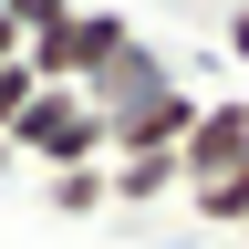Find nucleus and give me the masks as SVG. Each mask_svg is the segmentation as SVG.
<instances>
[{"mask_svg":"<svg viewBox=\"0 0 249 249\" xmlns=\"http://www.w3.org/2000/svg\"><path fill=\"white\" fill-rule=\"evenodd\" d=\"M0 11H11V0H0Z\"/></svg>","mask_w":249,"mask_h":249,"instance_id":"12","label":"nucleus"},{"mask_svg":"<svg viewBox=\"0 0 249 249\" xmlns=\"http://www.w3.org/2000/svg\"><path fill=\"white\" fill-rule=\"evenodd\" d=\"M218 42H229V62H249V0H229V21H218Z\"/></svg>","mask_w":249,"mask_h":249,"instance_id":"10","label":"nucleus"},{"mask_svg":"<svg viewBox=\"0 0 249 249\" xmlns=\"http://www.w3.org/2000/svg\"><path fill=\"white\" fill-rule=\"evenodd\" d=\"M11 62H21V31H11V11H0V73H11Z\"/></svg>","mask_w":249,"mask_h":249,"instance_id":"11","label":"nucleus"},{"mask_svg":"<svg viewBox=\"0 0 249 249\" xmlns=\"http://www.w3.org/2000/svg\"><path fill=\"white\" fill-rule=\"evenodd\" d=\"M166 187H177V156H114L104 166V197L114 208H156Z\"/></svg>","mask_w":249,"mask_h":249,"instance_id":"6","label":"nucleus"},{"mask_svg":"<svg viewBox=\"0 0 249 249\" xmlns=\"http://www.w3.org/2000/svg\"><path fill=\"white\" fill-rule=\"evenodd\" d=\"M187 208H197V229H249V166L208 177V187H187Z\"/></svg>","mask_w":249,"mask_h":249,"instance_id":"7","label":"nucleus"},{"mask_svg":"<svg viewBox=\"0 0 249 249\" xmlns=\"http://www.w3.org/2000/svg\"><path fill=\"white\" fill-rule=\"evenodd\" d=\"M73 11H83V0H11V31H21V52H31V42H52V31L73 21Z\"/></svg>","mask_w":249,"mask_h":249,"instance_id":"9","label":"nucleus"},{"mask_svg":"<svg viewBox=\"0 0 249 249\" xmlns=\"http://www.w3.org/2000/svg\"><path fill=\"white\" fill-rule=\"evenodd\" d=\"M0 145H11V156H31L42 177H62V166H104V114H93L73 83H42Z\"/></svg>","mask_w":249,"mask_h":249,"instance_id":"1","label":"nucleus"},{"mask_svg":"<svg viewBox=\"0 0 249 249\" xmlns=\"http://www.w3.org/2000/svg\"><path fill=\"white\" fill-rule=\"evenodd\" d=\"M239 239H249V229H239Z\"/></svg>","mask_w":249,"mask_h":249,"instance_id":"13","label":"nucleus"},{"mask_svg":"<svg viewBox=\"0 0 249 249\" xmlns=\"http://www.w3.org/2000/svg\"><path fill=\"white\" fill-rule=\"evenodd\" d=\"M156 83H177V52H156L145 31H135V42H124V62H114V73H93V83H73V93H83L93 114H124V104H145Z\"/></svg>","mask_w":249,"mask_h":249,"instance_id":"4","label":"nucleus"},{"mask_svg":"<svg viewBox=\"0 0 249 249\" xmlns=\"http://www.w3.org/2000/svg\"><path fill=\"white\" fill-rule=\"evenodd\" d=\"M197 114H208V93L187 83V73H177V83H156L145 104H124V114H104V166H114V156H177Z\"/></svg>","mask_w":249,"mask_h":249,"instance_id":"2","label":"nucleus"},{"mask_svg":"<svg viewBox=\"0 0 249 249\" xmlns=\"http://www.w3.org/2000/svg\"><path fill=\"white\" fill-rule=\"evenodd\" d=\"M42 197H52V218H104V208H114V197H104V166H62Z\"/></svg>","mask_w":249,"mask_h":249,"instance_id":"8","label":"nucleus"},{"mask_svg":"<svg viewBox=\"0 0 249 249\" xmlns=\"http://www.w3.org/2000/svg\"><path fill=\"white\" fill-rule=\"evenodd\" d=\"M229 166H249V93H208V114L177 145V197L208 187V177H229Z\"/></svg>","mask_w":249,"mask_h":249,"instance_id":"3","label":"nucleus"},{"mask_svg":"<svg viewBox=\"0 0 249 249\" xmlns=\"http://www.w3.org/2000/svg\"><path fill=\"white\" fill-rule=\"evenodd\" d=\"M124 42H135V21H124V11H73V31H62V52H73V83L114 73V62H124Z\"/></svg>","mask_w":249,"mask_h":249,"instance_id":"5","label":"nucleus"}]
</instances>
